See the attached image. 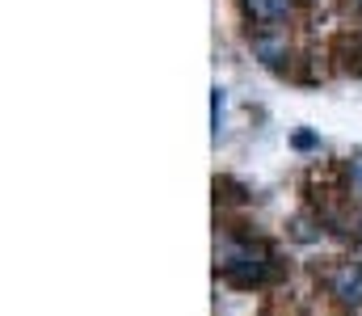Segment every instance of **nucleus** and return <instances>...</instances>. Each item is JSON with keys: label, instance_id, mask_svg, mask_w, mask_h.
<instances>
[{"label": "nucleus", "instance_id": "nucleus-5", "mask_svg": "<svg viewBox=\"0 0 362 316\" xmlns=\"http://www.w3.org/2000/svg\"><path fill=\"white\" fill-rule=\"evenodd\" d=\"M346 177H350V194L362 203V152H358V156H350V165H346Z\"/></svg>", "mask_w": 362, "mask_h": 316}, {"label": "nucleus", "instance_id": "nucleus-6", "mask_svg": "<svg viewBox=\"0 0 362 316\" xmlns=\"http://www.w3.org/2000/svg\"><path fill=\"white\" fill-rule=\"evenodd\" d=\"M211 122H215V135H219V127H223V89L211 93Z\"/></svg>", "mask_w": 362, "mask_h": 316}, {"label": "nucleus", "instance_id": "nucleus-2", "mask_svg": "<svg viewBox=\"0 0 362 316\" xmlns=\"http://www.w3.org/2000/svg\"><path fill=\"white\" fill-rule=\"evenodd\" d=\"M329 291L337 295V304L358 308L362 304V262H341V266L329 274Z\"/></svg>", "mask_w": 362, "mask_h": 316}, {"label": "nucleus", "instance_id": "nucleus-1", "mask_svg": "<svg viewBox=\"0 0 362 316\" xmlns=\"http://www.w3.org/2000/svg\"><path fill=\"white\" fill-rule=\"evenodd\" d=\"M270 266H274L270 249L257 245V240H223V245H219V270H223V279L236 283V287H257V283H266Z\"/></svg>", "mask_w": 362, "mask_h": 316}, {"label": "nucleus", "instance_id": "nucleus-4", "mask_svg": "<svg viewBox=\"0 0 362 316\" xmlns=\"http://www.w3.org/2000/svg\"><path fill=\"white\" fill-rule=\"evenodd\" d=\"M253 51H257L262 64L282 68V59L291 55V42H286V34H278V25H270V30H257L253 34Z\"/></svg>", "mask_w": 362, "mask_h": 316}, {"label": "nucleus", "instance_id": "nucleus-3", "mask_svg": "<svg viewBox=\"0 0 362 316\" xmlns=\"http://www.w3.org/2000/svg\"><path fill=\"white\" fill-rule=\"evenodd\" d=\"M249 21H257V30H270V25H282L291 13H295V0H240Z\"/></svg>", "mask_w": 362, "mask_h": 316}]
</instances>
